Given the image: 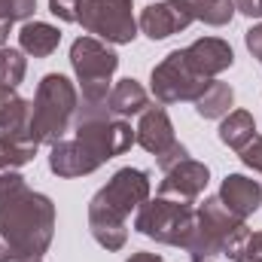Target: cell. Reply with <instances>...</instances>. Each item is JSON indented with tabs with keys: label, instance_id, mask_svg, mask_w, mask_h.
I'll use <instances>...</instances> for the list:
<instances>
[{
	"label": "cell",
	"instance_id": "6da1fadb",
	"mask_svg": "<svg viewBox=\"0 0 262 262\" xmlns=\"http://www.w3.org/2000/svg\"><path fill=\"white\" fill-rule=\"evenodd\" d=\"M58 213L52 198L37 189L0 201V262L43 259L52 247Z\"/></svg>",
	"mask_w": 262,
	"mask_h": 262
},
{
	"label": "cell",
	"instance_id": "7a4b0ae2",
	"mask_svg": "<svg viewBox=\"0 0 262 262\" xmlns=\"http://www.w3.org/2000/svg\"><path fill=\"white\" fill-rule=\"evenodd\" d=\"M152 195V180L143 168H119L89 201V232L104 250L128 244V216Z\"/></svg>",
	"mask_w": 262,
	"mask_h": 262
},
{
	"label": "cell",
	"instance_id": "3957f363",
	"mask_svg": "<svg viewBox=\"0 0 262 262\" xmlns=\"http://www.w3.org/2000/svg\"><path fill=\"white\" fill-rule=\"evenodd\" d=\"M70 70L76 76L79 89V107L76 110H110V82L119 70V55L110 43L98 37H76L70 43Z\"/></svg>",
	"mask_w": 262,
	"mask_h": 262
},
{
	"label": "cell",
	"instance_id": "277c9868",
	"mask_svg": "<svg viewBox=\"0 0 262 262\" xmlns=\"http://www.w3.org/2000/svg\"><path fill=\"white\" fill-rule=\"evenodd\" d=\"M31 134L40 146H52L64 140L73 128V116L79 107V89L64 73H46L37 82L34 101H31Z\"/></svg>",
	"mask_w": 262,
	"mask_h": 262
},
{
	"label": "cell",
	"instance_id": "5b68a950",
	"mask_svg": "<svg viewBox=\"0 0 262 262\" xmlns=\"http://www.w3.org/2000/svg\"><path fill=\"white\" fill-rule=\"evenodd\" d=\"M244 226H247V220L235 216L216 195H207L195 207V226H192L183 250L192 262H213V256H223L226 244Z\"/></svg>",
	"mask_w": 262,
	"mask_h": 262
},
{
	"label": "cell",
	"instance_id": "8992f818",
	"mask_svg": "<svg viewBox=\"0 0 262 262\" xmlns=\"http://www.w3.org/2000/svg\"><path fill=\"white\" fill-rule=\"evenodd\" d=\"M192 226H195V204L174 201L165 195H149L134 213V232L156 244H165V247L183 250Z\"/></svg>",
	"mask_w": 262,
	"mask_h": 262
},
{
	"label": "cell",
	"instance_id": "52a82bcc",
	"mask_svg": "<svg viewBox=\"0 0 262 262\" xmlns=\"http://www.w3.org/2000/svg\"><path fill=\"white\" fill-rule=\"evenodd\" d=\"M73 137L101 165H107L110 159L128 152L134 146L131 122L113 116L110 110H76V116H73Z\"/></svg>",
	"mask_w": 262,
	"mask_h": 262
},
{
	"label": "cell",
	"instance_id": "ba28073f",
	"mask_svg": "<svg viewBox=\"0 0 262 262\" xmlns=\"http://www.w3.org/2000/svg\"><path fill=\"white\" fill-rule=\"evenodd\" d=\"M76 25L89 37H98L110 46H128L140 34L134 0H79Z\"/></svg>",
	"mask_w": 262,
	"mask_h": 262
},
{
	"label": "cell",
	"instance_id": "9c48e42d",
	"mask_svg": "<svg viewBox=\"0 0 262 262\" xmlns=\"http://www.w3.org/2000/svg\"><path fill=\"white\" fill-rule=\"evenodd\" d=\"M210 79L198 76L195 70L189 67L183 49H171L159 64L152 67L149 73V95L156 98V104L171 107V104H183V101H195L198 95L204 92Z\"/></svg>",
	"mask_w": 262,
	"mask_h": 262
},
{
	"label": "cell",
	"instance_id": "30bf717a",
	"mask_svg": "<svg viewBox=\"0 0 262 262\" xmlns=\"http://www.w3.org/2000/svg\"><path fill=\"white\" fill-rule=\"evenodd\" d=\"M192 25V15L186 12V6L180 0H156V3H146L137 15V28L143 37H149L152 43L159 40H168L180 31H186Z\"/></svg>",
	"mask_w": 262,
	"mask_h": 262
},
{
	"label": "cell",
	"instance_id": "8fae6325",
	"mask_svg": "<svg viewBox=\"0 0 262 262\" xmlns=\"http://www.w3.org/2000/svg\"><path fill=\"white\" fill-rule=\"evenodd\" d=\"M207 183H210V168L204 162H198V159H186L177 168L165 171V177L159 183V195L195 204L198 198L204 195Z\"/></svg>",
	"mask_w": 262,
	"mask_h": 262
},
{
	"label": "cell",
	"instance_id": "7c38bea8",
	"mask_svg": "<svg viewBox=\"0 0 262 262\" xmlns=\"http://www.w3.org/2000/svg\"><path fill=\"white\" fill-rule=\"evenodd\" d=\"M183 55L189 67L204 79H220V73L235 64V49L223 37H198L189 46H183Z\"/></svg>",
	"mask_w": 262,
	"mask_h": 262
},
{
	"label": "cell",
	"instance_id": "4fadbf2b",
	"mask_svg": "<svg viewBox=\"0 0 262 262\" xmlns=\"http://www.w3.org/2000/svg\"><path fill=\"white\" fill-rule=\"evenodd\" d=\"M174 140H177V134H174V122H171V116H168V110H165L162 104H149V107L137 116V125H134V143L143 146L149 156L165 152Z\"/></svg>",
	"mask_w": 262,
	"mask_h": 262
},
{
	"label": "cell",
	"instance_id": "5bb4252c",
	"mask_svg": "<svg viewBox=\"0 0 262 262\" xmlns=\"http://www.w3.org/2000/svg\"><path fill=\"white\" fill-rule=\"evenodd\" d=\"M216 198L241 220H250L262 207V183L247 174H226L220 183Z\"/></svg>",
	"mask_w": 262,
	"mask_h": 262
},
{
	"label": "cell",
	"instance_id": "9a60e30c",
	"mask_svg": "<svg viewBox=\"0 0 262 262\" xmlns=\"http://www.w3.org/2000/svg\"><path fill=\"white\" fill-rule=\"evenodd\" d=\"M101 168V162L98 159H92L89 152H85V146L76 140V137H70V140H58V143H52L49 146V171L55 174V177H64V180H73V177H89V174H95Z\"/></svg>",
	"mask_w": 262,
	"mask_h": 262
},
{
	"label": "cell",
	"instance_id": "2e32d148",
	"mask_svg": "<svg viewBox=\"0 0 262 262\" xmlns=\"http://www.w3.org/2000/svg\"><path fill=\"white\" fill-rule=\"evenodd\" d=\"M31 101L18 95V89H3L0 95V134L25 143H37L31 134ZM40 146V143H37Z\"/></svg>",
	"mask_w": 262,
	"mask_h": 262
},
{
	"label": "cell",
	"instance_id": "e0dca14e",
	"mask_svg": "<svg viewBox=\"0 0 262 262\" xmlns=\"http://www.w3.org/2000/svg\"><path fill=\"white\" fill-rule=\"evenodd\" d=\"M58 46H61V31L49 21L31 18L18 28V49L31 58H49Z\"/></svg>",
	"mask_w": 262,
	"mask_h": 262
},
{
	"label": "cell",
	"instance_id": "ac0fdd59",
	"mask_svg": "<svg viewBox=\"0 0 262 262\" xmlns=\"http://www.w3.org/2000/svg\"><path fill=\"white\" fill-rule=\"evenodd\" d=\"M149 104H152V101H149V92H146V89H143V82H137L134 76L119 79V82L110 89V101H107L110 113H113V116H119V119L140 116Z\"/></svg>",
	"mask_w": 262,
	"mask_h": 262
},
{
	"label": "cell",
	"instance_id": "d6986e66",
	"mask_svg": "<svg viewBox=\"0 0 262 262\" xmlns=\"http://www.w3.org/2000/svg\"><path fill=\"white\" fill-rule=\"evenodd\" d=\"M192 104H195V113L201 119H223L235 107V89L223 79H210Z\"/></svg>",
	"mask_w": 262,
	"mask_h": 262
},
{
	"label": "cell",
	"instance_id": "ffe728a7",
	"mask_svg": "<svg viewBox=\"0 0 262 262\" xmlns=\"http://www.w3.org/2000/svg\"><path fill=\"white\" fill-rule=\"evenodd\" d=\"M216 134H220V143H223V146L241 152L259 131H256V119H253L250 110H232L229 116L220 119V131H216Z\"/></svg>",
	"mask_w": 262,
	"mask_h": 262
},
{
	"label": "cell",
	"instance_id": "44dd1931",
	"mask_svg": "<svg viewBox=\"0 0 262 262\" xmlns=\"http://www.w3.org/2000/svg\"><path fill=\"white\" fill-rule=\"evenodd\" d=\"M192 21H201L207 28H226L235 18V0H180Z\"/></svg>",
	"mask_w": 262,
	"mask_h": 262
},
{
	"label": "cell",
	"instance_id": "7402d4cb",
	"mask_svg": "<svg viewBox=\"0 0 262 262\" xmlns=\"http://www.w3.org/2000/svg\"><path fill=\"white\" fill-rule=\"evenodd\" d=\"M37 143H25V140H12L0 134V171H18L28 162H34L37 156Z\"/></svg>",
	"mask_w": 262,
	"mask_h": 262
},
{
	"label": "cell",
	"instance_id": "603a6c76",
	"mask_svg": "<svg viewBox=\"0 0 262 262\" xmlns=\"http://www.w3.org/2000/svg\"><path fill=\"white\" fill-rule=\"evenodd\" d=\"M28 73V58L21 49L0 46V85L3 89H18Z\"/></svg>",
	"mask_w": 262,
	"mask_h": 262
},
{
	"label": "cell",
	"instance_id": "cb8c5ba5",
	"mask_svg": "<svg viewBox=\"0 0 262 262\" xmlns=\"http://www.w3.org/2000/svg\"><path fill=\"white\" fill-rule=\"evenodd\" d=\"M37 12V0H0V21H31Z\"/></svg>",
	"mask_w": 262,
	"mask_h": 262
},
{
	"label": "cell",
	"instance_id": "d4e9b609",
	"mask_svg": "<svg viewBox=\"0 0 262 262\" xmlns=\"http://www.w3.org/2000/svg\"><path fill=\"white\" fill-rule=\"evenodd\" d=\"M186 159H192V156H189V146H186V143H180V140H174L165 152H159V156H156V168L165 174V171L177 168V165H180V162H186Z\"/></svg>",
	"mask_w": 262,
	"mask_h": 262
},
{
	"label": "cell",
	"instance_id": "484cf974",
	"mask_svg": "<svg viewBox=\"0 0 262 262\" xmlns=\"http://www.w3.org/2000/svg\"><path fill=\"white\" fill-rule=\"evenodd\" d=\"M21 189H28V183H25V177L18 171H0V201L18 195Z\"/></svg>",
	"mask_w": 262,
	"mask_h": 262
},
{
	"label": "cell",
	"instance_id": "4316f807",
	"mask_svg": "<svg viewBox=\"0 0 262 262\" xmlns=\"http://www.w3.org/2000/svg\"><path fill=\"white\" fill-rule=\"evenodd\" d=\"M76 6H79V0H49V12L67 25H76Z\"/></svg>",
	"mask_w": 262,
	"mask_h": 262
},
{
	"label": "cell",
	"instance_id": "83f0119b",
	"mask_svg": "<svg viewBox=\"0 0 262 262\" xmlns=\"http://www.w3.org/2000/svg\"><path fill=\"white\" fill-rule=\"evenodd\" d=\"M244 46H247V52L262 64V21L250 25V28L244 31Z\"/></svg>",
	"mask_w": 262,
	"mask_h": 262
},
{
	"label": "cell",
	"instance_id": "f1b7e54d",
	"mask_svg": "<svg viewBox=\"0 0 262 262\" xmlns=\"http://www.w3.org/2000/svg\"><path fill=\"white\" fill-rule=\"evenodd\" d=\"M235 9L247 18H259L262 21V0H235Z\"/></svg>",
	"mask_w": 262,
	"mask_h": 262
},
{
	"label": "cell",
	"instance_id": "f546056e",
	"mask_svg": "<svg viewBox=\"0 0 262 262\" xmlns=\"http://www.w3.org/2000/svg\"><path fill=\"white\" fill-rule=\"evenodd\" d=\"M244 262H262V232L250 235V244H247V256Z\"/></svg>",
	"mask_w": 262,
	"mask_h": 262
},
{
	"label": "cell",
	"instance_id": "4dcf8cb0",
	"mask_svg": "<svg viewBox=\"0 0 262 262\" xmlns=\"http://www.w3.org/2000/svg\"><path fill=\"white\" fill-rule=\"evenodd\" d=\"M125 262H168V259L159 256V253H149V250H137V253H131Z\"/></svg>",
	"mask_w": 262,
	"mask_h": 262
},
{
	"label": "cell",
	"instance_id": "1f68e13d",
	"mask_svg": "<svg viewBox=\"0 0 262 262\" xmlns=\"http://www.w3.org/2000/svg\"><path fill=\"white\" fill-rule=\"evenodd\" d=\"M9 31H12V25H9V21H0V46H6V40H9Z\"/></svg>",
	"mask_w": 262,
	"mask_h": 262
},
{
	"label": "cell",
	"instance_id": "d6a6232c",
	"mask_svg": "<svg viewBox=\"0 0 262 262\" xmlns=\"http://www.w3.org/2000/svg\"><path fill=\"white\" fill-rule=\"evenodd\" d=\"M21 262H43V259H21Z\"/></svg>",
	"mask_w": 262,
	"mask_h": 262
},
{
	"label": "cell",
	"instance_id": "836d02e7",
	"mask_svg": "<svg viewBox=\"0 0 262 262\" xmlns=\"http://www.w3.org/2000/svg\"><path fill=\"white\" fill-rule=\"evenodd\" d=\"M0 95H3V85H0Z\"/></svg>",
	"mask_w": 262,
	"mask_h": 262
}]
</instances>
